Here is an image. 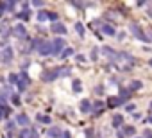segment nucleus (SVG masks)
I'll return each instance as SVG.
<instances>
[{"mask_svg":"<svg viewBox=\"0 0 152 138\" xmlns=\"http://www.w3.org/2000/svg\"><path fill=\"white\" fill-rule=\"evenodd\" d=\"M129 29H131V34H134V36H136V38H138L140 41H145V43L152 41V40H150V38H148V36H147V34L143 32V29H141V27H140L138 23H131V27H129Z\"/></svg>","mask_w":152,"mask_h":138,"instance_id":"obj_1","label":"nucleus"},{"mask_svg":"<svg viewBox=\"0 0 152 138\" xmlns=\"http://www.w3.org/2000/svg\"><path fill=\"white\" fill-rule=\"evenodd\" d=\"M11 32H13L15 38H18V40H27V38H29V36H27V29H25L23 23H16Z\"/></svg>","mask_w":152,"mask_h":138,"instance_id":"obj_2","label":"nucleus"},{"mask_svg":"<svg viewBox=\"0 0 152 138\" xmlns=\"http://www.w3.org/2000/svg\"><path fill=\"white\" fill-rule=\"evenodd\" d=\"M63 50H64V40L63 38H56L52 41V56H57V54L61 56Z\"/></svg>","mask_w":152,"mask_h":138,"instance_id":"obj_3","label":"nucleus"},{"mask_svg":"<svg viewBox=\"0 0 152 138\" xmlns=\"http://www.w3.org/2000/svg\"><path fill=\"white\" fill-rule=\"evenodd\" d=\"M31 84V77H29V74L27 72H22L20 76H18V90L20 92H23V90H27V86Z\"/></svg>","mask_w":152,"mask_h":138,"instance_id":"obj_4","label":"nucleus"},{"mask_svg":"<svg viewBox=\"0 0 152 138\" xmlns=\"http://www.w3.org/2000/svg\"><path fill=\"white\" fill-rule=\"evenodd\" d=\"M38 54L39 56H50L52 54V41H41L38 47Z\"/></svg>","mask_w":152,"mask_h":138,"instance_id":"obj_5","label":"nucleus"},{"mask_svg":"<svg viewBox=\"0 0 152 138\" xmlns=\"http://www.w3.org/2000/svg\"><path fill=\"white\" fill-rule=\"evenodd\" d=\"M59 76H57V70L54 68V70H47V72H43L41 74V79L45 81V83H52L54 79H57Z\"/></svg>","mask_w":152,"mask_h":138,"instance_id":"obj_6","label":"nucleus"},{"mask_svg":"<svg viewBox=\"0 0 152 138\" xmlns=\"http://www.w3.org/2000/svg\"><path fill=\"white\" fill-rule=\"evenodd\" d=\"M50 31H52L54 34H66V27H64L61 22H56V23H52V25H50Z\"/></svg>","mask_w":152,"mask_h":138,"instance_id":"obj_7","label":"nucleus"},{"mask_svg":"<svg viewBox=\"0 0 152 138\" xmlns=\"http://www.w3.org/2000/svg\"><path fill=\"white\" fill-rule=\"evenodd\" d=\"M13 59V48L11 47H6L4 50H2V61L4 63H9Z\"/></svg>","mask_w":152,"mask_h":138,"instance_id":"obj_8","label":"nucleus"},{"mask_svg":"<svg viewBox=\"0 0 152 138\" xmlns=\"http://www.w3.org/2000/svg\"><path fill=\"white\" fill-rule=\"evenodd\" d=\"M79 108H81V111H83V113H90V111L93 109V104H91V102H90L88 99H83V101H81V106H79Z\"/></svg>","mask_w":152,"mask_h":138,"instance_id":"obj_9","label":"nucleus"},{"mask_svg":"<svg viewBox=\"0 0 152 138\" xmlns=\"http://www.w3.org/2000/svg\"><path fill=\"white\" fill-rule=\"evenodd\" d=\"M7 36H9V29H7L6 25H2V23H0V41H2V43H6Z\"/></svg>","mask_w":152,"mask_h":138,"instance_id":"obj_10","label":"nucleus"},{"mask_svg":"<svg viewBox=\"0 0 152 138\" xmlns=\"http://www.w3.org/2000/svg\"><path fill=\"white\" fill-rule=\"evenodd\" d=\"M102 32H104V34H107V36H115V34H116L115 27H113V25H109V23H104V25H102Z\"/></svg>","mask_w":152,"mask_h":138,"instance_id":"obj_11","label":"nucleus"},{"mask_svg":"<svg viewBox=\"0 0 152 138\" xmlns=\"http://www.w3.org/2000/svg\"><path fill=\"white\" fill-rule=\"evenodd\" d=\"M48 136H50V138H61V136H63V131H61L59 127H50V129H48Z\"/></svg>","mask_w":152,"mask_h":138,"instance_id":"obj_12","label":"nucleus"},{"mask_svg":"<svg viewBox=\"0 0 152 138\" xmlns=\"http://www.w3.org/2000/svg\"><path fill=\"white\" fill-rule=\"evenodd\" d=\"M16 124H20V126L27 127V126H29V117H27V115H23V113H22V115H18V117H16Z\"/></svg>","mask_w":152,"mask_h":138,"instance_id":"obj_13","label":"nucleus"},{"mask_svg":"<svg viewBox=\"0 0 152 138\" xmlns=\"http://www.w3.org/2000/svg\"><path fill=\"white\" fill-rule=\"evenodd\" d=\"M141 86H143V83H141V81H131L129 90H131V92H136V90H141Z\"/></svg>","mask_w":152,"mask_h":138,"instance_id":"obj_14","label":"nucleus"},{"mask_svg":"<svg viewBox=\"0 0 152 138\" xmlns=\"http://www.w3.org/2000/svg\"><path fill=\"white\" fill-rule=\"evenodd\" d=\"M104 106H106V104H104L102 101H97V102L93 104V111H95V115H99L100 111H104Z\"/></svg>","mask_w":152,"mask_h":138,"instance_id":"obj_15","label":"nucleus"},{"mask_svg":"<svg viewBox=\"0 0 152 138\" xmlns=\"http://www.w3.org/2000/svg\"><path fill=\"white\" fill-rule=\"evenodd\" d=\"M120 102H122V101H120V97H109V101H107V106H109V108H116Z\"/></svg>","mask_w":152,"mask_h":138,"instance_id":"obj_16","label":"nucleus"},{"mask_svg":"<svg viewBox=\"0 0 152 138\" xmlns=\"http://www.w3.org/2000/svg\"><path fill=\"white\" fill-rule=\"evenodd\" d=\"M102 54H104V56H107V57H111V59H113V56H115V54H116V52H115V50H113V48H111V47H102Z\"/></svg>","mask_w":152,"mask_h":138,"instance_id":"obj_17","label":"nucleus"},{"mask_svg":"<svg viewBox=\"0 0 152 138\" xmlns=\"http://www.w3.org/2000/svg\"><path fill=\"white\" fill-rule=\"evenodd\" d=\"M122 122H124V117H122V115H115V117H113V127H120Z\"/></svg>","mask_w":152,"mask_h":138,"instance_id":"obj_18","label":"nucleus"},{"mask_svg":"<svg viewBox=\"0 0 152 138\" xmlns=\"http://www.w3.org/2000/svg\"><path fill=\"white\" fill-rule=\"evenodd\" d=\"M9 111H11V109H9L7 106H4V104H0V120H2L4 117H7V115H9Z\"/></svg>","mask_w":152,"mask_h":138,"instance_id":"obj_19","label":"nucleus"},{"mask_svg":"<svg viewBox=\"0 0 152 138\" xmlns=\"http://www.w3.org/2000/svg\"><path fill=\"white\" fill-rule=\"evenodd\" d=\"M72 88H73V92H75V93H79V92L83 90V84H81V81H79V79H75V81L72 83Z\"/></svg>","mask_w":152,"mask_h":138,"instance_id":"obj_20","label":"nucleus"},{"mask_svg":"<svg viewBox=\"0 0 152 138\" xmlns=\"http://www.w3.org/2000/svg\"><path fill=\"white\" fill-rule=\"evenodd\" d=\"M73 52H75V50L68 47V48H64V50H63V54H61L59 57H61V59H66V57H70V56H73Z\"/></svg>","mask_w":152,"mask_h":138,"instance_id":"obj_21","label":"nucleus"},{"mask_svg":"<svg viewBox=\"0 0 152 138\" xmlns=\"http://www.w3.org/2000/svg\"><path fill=\"white\" fill-rule=\"evenodd\" d=\"M124 133H125L127 136H134V133H136V127H134V126H125V127H124Z\"/></svg>","mask_w":152,"mask_h":138,"instance_id":"obj_22","label":"nucleus"},{"mask_svg":"<svg viewBox=\"0 0 152 138\" xmlns=\"http://www.w3.org/2000/svg\"><path fill=\"white\" fill-rule=\"evenodd\" d=\"M56 70H57V76H59V77H63V76H68V74H70V68H68V66L56 68Z\"/></svg>","mask_w":152,"mask_h":138,"instance_id":"obj_23","label":"nucleus"},{"mask_svg":"<svg viewBox=\"0 0 152 138\" xmlns=\"http://www.w3.org/2000/svg\"><path fill=\"white\" fill-rule=\"evenodd\" d=\"M36 120L38 122H41V124H50L52 120H50V117H47V115H38L36 117Z\"/></svg>","mask_w":152,"mask_h":138,"instance_id":"obj_24","label":"nucleus"},{"mask_svg":"<svg viewBox=\"0 0 152 138\" xmlns=\"http://www.w3.org/2000/svg\"><path fill=\"white\" fill-rule=\"evenodd\" d=\"M48 20V13L47 11H39L38 13V22H47Z\"/></svg>","mask_w":152,"mask_h":138,"instance_id":"obj_25","label":"nucleus"},{"mask_svg":"<svg viewBox=\"0 0 152 138\" xmlns=\"http://www.w3.org/2000/svg\"><path fill=\"white\" fill-rule=\"evenodd\" d=\"M129 93H131V90H129V88H127V90H122V92H120V101H122V102H124V101H127V99H129Z\"/></svg>","mask_w":152,"mask_h":138,"instance_id":"obj_26","label":"nucleus"},{"mask_svg":"<svg viewBox=\"0 0 152 138\" xmlns=\"http://www.w3.org/2000/svg\"><path fill=\"white\" fill-rule=\"evenodd\" d=\"M18 138H31V129H22L20 131V134H18Z\"/></svg>","mask_w":152,"mask_h":138,"instance_id":"obj_27","label":"nucleus"},{"mask_svg":"<svg viewBox=\"0 0 152 138\" xmlns=\"http://www.w3.org/2000/svg\"><path fill=\"white\" fill-rule=\"evenodd\" d=\"M7 81H9V84H18V76L16 74H9Z\"/></svg>","mask_w":152,"mask_h":138,"instance_id":"obj_28","label":"nucleus"},{"mask_svg":"<svg viewBox=\"0 0 152 138\" xmlns=\"http://www.w3.org/2000/svg\"><path fill=\"white\" fill-rule=\"evenodd\" d=\"M75 31L79 32V36H81V38L84 36V27H83V23H75Z\"/></svg>","mask_w":152,"mask_h":138,"instance_id":"obj_29","label":"nucleus"},{"mask_svg":"<svg viewBox=\"0 0 152 138\" xmlns=\"http://www.w3.org/2000/svg\"><path fill=\"white\" fill-rule=\"evenodd\" d=\"M15 6H16V4L13 2V0H11V2H4V7H6L7 11H15Z\"/></svg>","mask_w":152,"mask_h":138,"instance_id":"obj_30","label":"nucleus"},{"mask_svg":"<svg viewBox=\"0 0 152 138\" xmlns=\"http://www.w3.org/2000/svg\"><path fill=\"white\" fill-rule=\"evenodd\" d=\"M18 16H20L22 20H25V22H27V20H29V11H22V13H20Z\"/></svg>","mask_w":152,"mask_h":138,"instance_id":"obj_31","label":"nucleus"},{"mask_svg":"<svg viewBox=\"0 0 152 138\" xmlns=\"http://www.w3.org/2000/svg\"><path fill=\"white\" fill-rule=\"evenodd\" d=\"M97 57H99V48H93V50H91V59L95 61Z\"/></svg>","mask_w":152,"mask_h":138,"instance_id":"obj_32","label":"nucleus"},{"mask_svg":"<svg viewBox=\"0 0 152 138\" xmlns=\"http://www.w3.org/2000/svg\"><path fill=\"white\" fill-rule=\"evenodd\" d=\"M143 138H152V131L150 129H145L143 131Z\"/></svg>","mask_w":152,"mask_h":138,"instance_id":"obj_33","label":"nucleus"},{"mask_svg":"<svg viewBox=\"0 0 152 138\" xmlns=\"http://www.w3.org/2000/svg\"><path fill=\"white\" fill-rule=\"evenodd\" d=\"M43 4H45L43 0H34V2H32V6H34V7H41Z\"/></svg>","mask_w":152,"mask_h":138,"instance_id":"obj_34","label":"nucleus"},{"mask_svg":"<svg viewBox=\"0 0 152 138\" xmlns=\"http://www.w3.org/2000/svg\"><path fill=\"white\" fill-rule=\"evenodd\" d=\"M72 6H73V7H81V9H83L86 4H83V2H72Z\"/></svg>","mask_w":152,"mask_h":138,"instance_id":"obj_35","label":"nucleus"},{"mask_svg":"<svg viewBox=\"0 0 152 138\" xmlns=\"http://www.w3.org/2000/svg\"><path fill=\"white\" fill-rule=\"evenodd\" d=\"M48 20H54V23H56V20H57V15H56V13H48Z\"/></svg>","mask_w":152,"mask_h":138,"instance_id":"obj_36","label":"nucleus"},{"mask_svg":"<svg viewBox=\"0 0 152 138\" xmlns=\"http://www.w3.org/2000/svg\"><path fill=\"white\" fill-rule=\"evenodd\" d=\"M31 138H39V134H38L36 129H31Z\"/></svg>","mask_w":152,"mask_h":138,"instance_id":"obj_37","label":"nucleus"},{"mask_svg":"<svg viewBox=\"0 0 152 138\" xmlns=\"http://www.w3.org/2000/svg\"><path fill=\"white\" fill-rule=\"evenodd\" d=\"M125 109L131 113V111H134V109H136V106H134V104H127V108H125Z\"/></svg>","mask_w":152,"mask_h":138,"instance_id":"obj_38","label":"nucleus"},{"mask_svg":"<svg viewBox=\"0 0 152 138\" xmlns=\"http://www.w3.org/2000/svg\"><path fill=\"white\" fill-rule=\"evenodd\" d=\"M4 11H6V7H4V2H0V16L4 15Z\"/></svg>","mask_w":152,"mask_h":138,"instance_id":"obj_39","label":"nucleus"},{"mask_svg":"<svg viewBox=\"0 0 152 138\" xmlns=\"http://www.w3.org/2000/svg\"><path fill=\"white\" fill-rule=\"evenodd\" d=\"M61 138H70V133H68V131H63V136H61Z\"/></svg>","mask_w":152,"mask_h":138,"instance_id":"obj_40","label":"nucleus"},{"mask_svg":"<svg viewBox=\"0 0 152 138\" xmlns=\"http://www.w3.org/2000/svg\"><path fill=\"white\" fill-rule=\"evenodd\" d=\"M15 127V122H7V129H13Z\"/></svg>","mask_w":152,"mask_h":138,"instance_id":"obj_41","label":"nucleus"},{"mask_svg":"<svg viewBox=\"0 0 152 138\" xmlns=\"http://www.w3.org/2000/svg\"><path fill=\"white\" fill-rule=\"evenodd\" d=\"M148 65H150V66H152V59H150V61H148Z\"/></svg>","mask_w":152,"mask_h":138,"instance_id":"obj_42","label":"nucleus"},{"mask_svg":"<svg viewBox=\"0 0 152 138\" xmlns=\"http://www.w3.org/2000/svg\"><path fill=\"white\" fill-rule=\"evenodd\" d=\"M0 61H2V52H0Z\"/></svg>","mask_w":152,"mask_h":138,"instance_id":"obj_43","label":"nucleus"},{"mask_svg":"<svg viewBox=\"0 0 152 138\" xmlns=\"http://www.w3.org/2000/svg\"><path fill=\"white\" fill-rule=\"evenodd\" d=\"M150 108H152V102H150Z\"/></svg>","mask_w":152,"mask_h":138,"instance_id":"obj_44","label":"nucleus"}]
</instances>
